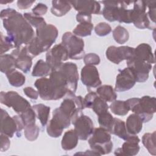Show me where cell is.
I'll use <instances>...</instances> for the list:
<instances>
[{
    "mask_svg": "<svg viewBox=\"0 0 156 156\" xmlns=\"http://www.w3.org/2000/svg\"><path fill=\"white\" fill-rule=\"evenodd\" d=\"M69 2L78 12H84L90 15H99L101 13V5L96 1H71Z\"/></svg>",
    "mask_w": 156,
    "mask_h": 156,
    "instance_id": "obj_18",
    "label": "cell"
},
{
    "mask_svg": "<svg viewBox=\"0 0 156 156\" xmlns=\"http://www.w3.org/2000/svg\"><path fill=\"white\" fill-rule=\"evenodd\" d=\"M88 143L91 149L99 155L108 154L113 149L111 133L101 127L94 129L88 140Z\"/></svg>",
    "mask_w": 156,
    "mask_h": 156,
    "instance_id": "obj_3",
    "label": "cell"
},
{
    "mask_svg": "<svg viewBox=\"0 0 156 156\" xmlns=\"http://www.w3.org/2000/svg\"><path fill=\"white\" fill-rule=\"evenodd\" d=\"M115 118L107 111L98 115V122L101 127L108 130L111 134Z\"/></svg>",
    "mask_w": 156,
    "mask_h": 156,
    "instance_id": "obj_35",
    "label": "cell"
},
{
    "mask_svg": "<svg viewBox=\"0 0 156 156\" xmlns=\"http://www.w3.org/2000/svg\"><path fill=\"white\" fill-rule=\"evenodd\" d=\"M134 49L135 48L127 46H110L106 50L105 54L110 62L119 64L124 60H128L132 58L134 55Z\"/></svg>",
    "mask_w": 156,
    "mask_h": 156,
    "instance_id": "obj_11",
    "label": "cell"
},
{
    "mask_svg": "<svg viewBox=\"0 0 156 156\" xmlns=\"http://www.w3.org/2000/svg\"><path fill=\"white\" fill-rule=\"evenodd\" d=\"M49 79L54 91L53 100L60 99L69 92L66 79L60 69L52 71Z\"/></svg>",
    "mask_w": 156,
    "mask_h": 156,
    "instance_id": "obj_9",
    "label": "cell"
},
{
    "mask_svg": "<svg viewBox=\"0 0 156 156\" xmlns=\"http://www.w3.org/2000/svg\"><path fill=\"white\" fill-rule=\"evenodd\" d=\"M79 137L74 129L66 131L62 139L61 145L63 149L65 151H70L74 149L77 144Z\"/></svg>",
    "mask_w": 156,
    "mask_h": 156,
    "instance_id": "obj_24",
    "label": "cell"
},
{
    "mask_svg": "<svg viewBox=\"0 0 156 156\" xmlns=\"http://www.w3.org/2000/svg\"><path fill=\"white\" fill-rule=\"evenodd\" d=\"M39 96L43 100L50 101L54 99V91L49 79L41 77L35 80L34 83Z\"/></svg>",
    "mask_w": 156,
    "mask_h": 156,
    "instance_id": "obj_20",
    "label": "cell"
},
{
    "mask_svg": "<svg viewBox=\"0 0 156 156\" xmlns=\"http://www.w3.org/2000/svg\"><path fill=\"white\" fill-rule=\"evenodd\" d=\"M47 11H48L47 5L43 3H38L35 7H34L32 9V13L39 16L46 14Z\"/></svg>",
    "mask_w": 156,
    "mask_h": 156,
    "instance_id": "obj_47",
    "label": "cell"
},
{
    "mask_svg": "<svg viewBox=\"0 0 156 156\" xmlns=\"http://www.w3.org/2000/svg\"><path fill=\"white\" fill-rule=\"evenodd\" d=\"M2 23L15 48L26 46L35 37L32 26L17 11L2 20Z\"/></svg>",
    "mask_w": 156,
    "mask_h": 156,
    "instance_id": "obj_1",
    "label": "cell"
},
{
    "mask_svg": "<svg viewBox=\"0 0 156 156\" xmlns=\"http://www.w3.org/2000/svg\"><path fill=\"white\" fill-rule=\"evenodd\" d=\"M97 94L105 102H113L116 100L117 94L111 85H104L98 87L96 90Z\"/></svg>",
    "mask_w": 156,
    "mask_h": 156,
    "instance_id": "obj_28",
    "label": "cell"
},
{
    "mask_svg": "<svg viewBox=\"0 0 156 156\" xmlns=\"http://www.w3.org/2000/svg\"><path fill=\"white\" fill-rule=\"evenodd\" d=\"M0 101L2 104L8 107H12L18 114L22 113L31 107L30 103L26 99L14 91H1Z\"/></svg>",
    "mask_w": 156,
    "mask_h": 156,
    "instance_id": "obj_6",
    "label": "cell"
},
{
    "mask_svg": "<svg viewBox=\"0 0 156 156\" xmlns=\"http://www.w3.org/2000/svg\"><path fill=\"white\" fill-rule=\"evenodd\" d=\"M132 9V23L138 29H155V25L152 24L146 12V4L144 1H133Z\"/></svg>",
    "mask_w": 156,
    "mask_h": 156,
    "instance_id": "obj_5",
    "label": "cell"
},
{
    "mask_svg": "<svg viewBox=\"0 0 156 156\" xmlns=\"http://www.w3.org/2000/svg\"><path fill=\"white\" fill-rule=\"evenodd\" d=\"M129 110L137 114L143 122H147L152 119L156 111L155 98L144 96L141 98H133L126 101Z\"/></svg>",
    "mask_w": 156,
    "mask_h": 156,
    "instance_id": "obj_2",
    "label": "cell"
},
{
    "mask_svg": "<svg viewBox=\"0 0 156 156\" xmlns=\"http://www.w3.org/2000/svg\"><path fill=\"white\" fill-rule=\"evenodd\" d=\"M109 108L113 114L119 116H124L127 115L130 110L126 101L121 100L113 101Z\"/></svg>",
    "mask_w": 156,
    "mask_h": 156,
    "instance_id": "obj_32",
    "label": "cell"
},
{
    "mask_svg": "<svg viewBox=\"0 0 156 156\" xmlns=\"http://www.w3.org/2000/svg\"><path fill=\"white\" fill-rule=\"evenodd\" d=\"M133 58L149 63H155V57L151 46L147 43H141L134 49Z\"/></svg>",
    "mask_w": 156,
    "mask_h": 156,
    "instance_id": "obj_21",
    "label": "cell"
},
{
    "mask_svg": "<svg viewBox=\"0 0 156 156\" xmlns=\"http://www.w3.org/2000/svg\"><path fill=\"white\" fill-rule=\"evenodd\" d=\"M102 3L104 5V7L102 10V15L104 17L110 22L117 21L119 1H102Z\"/></svg>",
    "mask_w": 156,
    "mask_h": 156,
    "instance_id": "obj_22",
    "label": "cell"
},
{
    "mask_svg": "<svg viewBox=\"0 0 156 156\" xmlns=\"http://www.w3.org/2000/svg\"><path fill=\"white\" fill-rule=\"evenodd\" d=\"M143 121L141 118L135 113L130 115L126 122L127 132L130 135H136L140 132L143 128Z\"/></svg>",
    "mask_w": 156,
    "mask_h": 156,
    "instance_id": "obj_23",
    "label": "cell"
},
{
    "mask_svg": "<svg viewBox=\"0 0 156 156\" xmlns=\"http://www.w3.org/2000/svg\"><path fill=\"white\" fill-rule=\"evenodd\" d=\"M20 115L23 118L25 124V126L28 124L35 123V119L37 116L34 110L32 107L28 108L25 112L20 114Z\"/></svg>",
    "mask_w": 156,
    "mask_h": 156,
    "instance_id": "obj_42",
    "label": "cell"
},
{
    "mask_svg": "<svg viewBox=\"0 0 156 156\" xmlns=\"http://www.w3.org/2000/svg\"><path fill=\"white\" fill-rule=\"evenodd\" d=\"M23 16L29 22V23L36 29L39 28L41 26L47 24L43 18L37 16L32 13H24Z\"/></svg>",
    "mask_w": 156,
    "mask_h": 156,
    "instance_id": "obj_41",
    "label": "cell"
},
{
    "mask_svg": "<svg viewBox=\"0 0 156 156\" xmlns=\"http://www.w3.org/2000/svg\"><path fill=\"white\" fill-rule=\"evenodd\" d=\"M93 24L91 23H79L73 30V34L77 37H87L91 34Z\"/></svg>",
    "mask_w": 156,
    "mask_h": 156,
    "instance_id": "obj_37",
    "label": "cell"
},
{
    "mask_svg": "<svg viewBox=\"0 0 156 156\" xmlns=\"http://www.w3.org/2000/svg\"><path fill=\"white\" fill-rule=\"evenodd\" d=\"M57 36L58 30L57 27L51 24H46L36 29V36L35 37L45 52L48 51L55 41Z\"/></svg>",
    "mask_w": 156,
    "mask_h": 156,
    "instance_id": "obj_7",
    "label": "cell"
},
{
    "mask_svg": "<svg viewBox=\"0 0 156 156\" xmlns=\"http://www.w3.org/2000/svg\"><path fill=\"white\" fill-rule=\"evenodd\" d=\"M13 2V1H5V2H2V1L0 2V3L1 4H6V3H10V2Z\"/></svg>",
    "mask_w": 156,
    "mask_h": 156,
    "instance_id": "obj_54",
    "label": "cell"
},
{
    "mask_svg": "<svg viewBox=\"0 0 156 156\" xmlns=\"http://www.w3.org/2000/svg\"><path fill=\"white\" fill-rule=\"evenodd\" d=\"M69 58L66 48L62 44H58L48 51L46 54V62L52 71L58 69L63 62Z\"/></svg>",
    "mask_w": 156,
    "mask_h": 156,
    "instance_id": "obj_8",
    "label": "cell"
},
{
    "mask_svg": "<svg viewBox=\"0 0 156 156\" xmlns=\"http://www.w3.org/2000/svg\"><path fill=\"white\" fill-rule=\"evenodd\" d=\"M16 10L13 9H12V8H7V9H3L2 10H1V14H0V16H1V20H4V18L10 16L13 13H14Z\"/></svg>",
    "mask_w": 156,
    "mask_h": 156,
    "instance_id": "obj_53",
    "label": "cell"
},
{
    "mask_svg": "<svg viewBox=\"0 0 156 156\" xmlns=\"http://www.w3.org/2000/svg\"><path fill=\"white\" fill-rule=\"evenodd\" d=\"M113 37L116 42L122 44L128 41L129 34L126 28L121 26H118L113 30Z\"/></svg>",
    "mask_w": 156,
    "mask_h": 156,
    "instance_id": "obj_38",
    "label": "cell"
},
{
    "mask_svg": "<svg viewBox=\"0 0 156 156\" xmlns=\"http://www.w3.org/2000/svg\"><path fill=\"white\" fill-rule=\"evenodd\" d=\"M60 69L65 75L67 81V88L69 92L75 93L77 88L79 73L77 65L73 62L63 63Z\"/></svg>",
    "mask_w": 156,
    "mask_h": 156,
    "instance_id": "obj_14",
    "label": "cell"
},
{
    "mask_svg": "<svg viewBox=\"0 0 156 156\" xmlns=\"http://www.w3.org/2000/svg\"><path fill=\"white\" fill-rule=\"evenodd\" d=\"M51 69L46 61L39 60L34 66L32 76L34 77H44L49 74Z\"/></svg>",
    "mask_w": 156,
    "mask_h": 156,
    "instance_id": "obj_30",
    "label": "cell"
},
{
    "mask_svg": "<svg viewBox=\"0 0 156 156\" xmlns=\"http://www.w3.org/2000/svg\"><path fill=\"white\" fill-rule=\"evenodd\" d=\"M112 31L111 26L105 22L98 23L94 27V32L97 35L104 37L108 35Z\"/></svg>",
    "mask_w": 156,
    "mask_h": 156,
    "instance_id": "obj_43",
    "label": "cell"
},
{
    "mask_svg": "<svg viewBox=\"0 0 156 156\" xmlns=\"http://www.w3.org/2000/svg\"><path fill=\"white\" fill-rule=\"evenodd\" d=\"M136 82V77L133 71L129 67H127L117 75L114 90L118 92L127 91L135 85Z\"/></svg>",
    "mask_w": 156,
    "mask_h": 156,
    "instance_id": "obj_12",
    "label": "cell"
},
{
    "mask_svg": "<svg viewBox=\"0 0 156 156\" xmlns=\"http://www.w3.org/2000/svg\"><path fill=\"white\" fill-rule=\"evenodd\" d=\"M127 67L134 73L138 82H144L149 77V73L152 69V64L136 59L133 57L127 60Z\"/></svg>",
    "mask_w": 156,
    "mask_h": 156,
    "instance_id": "obj_13",
    "label": "cell"
},
{
    "mask_svg": "<svg viewBox=\"0 0 156 156\" xmlns=\"http://www.w3.org/2000/svg\"><path fill=\"white\" fill-rule=\"evenodd\" d=\"M10 146V141L9 136L1 133V151L5 152L7 151Z\"/></svg>",
    "mask_w": 156,
    "mask_h": 156,
    "instance_id": "obj_49",
    "label": "cell"
},
{
    "mask_svg": "<svg viewBox=\"0 0 156 156\" xmlns=\"http://www.w3.org/2000/svg\"><path fill=\"white\" fill-rule=\"evenodd\" d=\"M71 9L69 1H52L51 13L56 16H62L65 15Z\"/></svg>",
    "mask_w": 156,
    "mask_h": 156,
    "instance_id": "obj_25",
    "label": "cell"
},
{
    "mask_svg": "<svg viewBox=\"0 0 156 156\" xmlns=\"http://www.w3.org/2000/svg\"><path fill=\"white\" fill-rule=\"evenodd\" d=\"M13 118H14L16 124V126H17V130H16V135L18 137H20L19 133L20 134L21 131L24 129L25 127V124L24 122L23 119V118H21V116L19 115H15L13 116ZM21 135V134H20Z\"/></svg>",
    "mask_w": 156,
    "mask_h": 156,
    "instance_id": "obj_50",
    "label": "cell"
},
{
    "mask_svg": "<svg viewBox=\"0 0 156 156\" xmlns=\"http://www.w3.org/2000/svg\"><path fill=\"white\" fill-rule=\"evenodd\" d=\"M23 91L24 93V94L29 97L30 99H37L38 98V91H36L35 90H34L33 88L30 87H26L23 89Z\"/></svg>",
    "mask_w": 156,
    "mask_h": 156,
    "instance_id": "obj_51",
    "label": "cell"
},
{
    "mask_svg": "<svg viewBox=\"0 0 156 156\" xmlns=\"http://www.w3.org/2000/svg\"><path fill=\"white\" fill-rule=\"evenodd\" d=\"M112 133L116 135L119 138L125 141L127 140L132 135L127 132L126 123L122 120L116 118H115L114 119V124L113 126Z\"/></svg>",
    "mask_w": 156,
    "mask_h": 156,
    "instance_id": "obj_26",
    "label": "cell"
},
{
    "mask_svg": "<svg viewBox=\"0 0 156 156\" xmlns=\"http://www.w3.org/2000/svg\"><path fill=\"white\" fill-rule=\"evenodd\" d=\"M90 108H92L94 112L98 116L107 112L109 108V106L107 102L104 101L97 94L91 101Z\"/></svg>",
    "mask_w": 156,
    "mask_h": 156,
    "instance_id": "obj_31",
    "label": "cell"
},
{
    "mask_svg": "<svg viewBox=\"0 0 156 156\" xmlns=\"http://www.w3.org/2000/svg\"><path fill=\"white\" fill-rule=\"evenodd\" d=\"M11 54L15 58L16 67L24 73L30 71L32 65V57L30 56L26 49V46L15 48Z\"/></svg>",
    "mask_w": 156,
    "mask_h": 156,
    "instance_id": "obj_16",
    "label": "cell"
},
{
    "mask_svg": "<svg viewBox=\"0 0 156 156\" xmlns=\"http://www.w3.org/2000/svg\"><path fill=\"white\" fill-rule=\"evenodd\" d=\"M17 126L13 117H10L6 110H1V133L4 134L10 138L13 136L16 132Z\"/></svg>",
    "mask_w": 156,
    "mask_h": 156,
    "instance_id": "obj_19",
    "label": "cell"
},
{
    "mask_svg": "<svg viewBox=\"0 0 156 156\" xmlns=\"http://www.w3.org/2000/svg\"><path fill=\"white\" fill-rule=\"evenodd\" d=\"M146 4L147 8L148 9V11L147 12L149 19L151 22L155 24V5L156 2L155 1H145Z\"/></svg>",
    "mask_w": 156,
    "mask_h": 156,
    "instance_id": "obj_46",
    "label": "cell"
},
{
    "mask_svg": "<svg viewBox=\"0 0 156 156\" xmlns=\"http://www.w3.org/2000/svg\"><path fill=\"white\" fill-rule=\"evenodd\" d=\"M80 79L87 88H96L101 85L98 69L94 65H85L81 69Z\"/></svg>",
    "mask_w": 156,
    "mask_h": 156,
    "instance_id": "obj_15",
    "label": "cell"
},
{
    "mask_svg": "<svg viewBox=\"0 0 156 156\" xmlns=\"http://www.w3.org/2000/svg\"><path fill=\"white\" fill-rule=\"evenodd\" d=\"M62 44L66 48L69 58L73 60H80L85 55L84 41L71 32L63 34Z\"/></svg>",
    "mask_w": 156,
    "mask_h": 156,
    "instance_id": "obj_4",
    "label": "cell"
},
{
    "mask_svg": "<svg viewBox=\"0 0 156 156\" xmlns=\"http://www.w3.org/2000/svg\"><path fill=\"white\" fill-rule=\"evenodd\" d=\"M37 118L40 120L42 126H45L48 121L50 113V107L46 106L43 104H35L32 106Z\"/></svg>",
    "mask_w": 156,
    "mask_h": 156,
    "instance_id": "obj_29",
    "label": "cell"
},
{
    "mask_svg": "<svg viewBox=\"0 0 156 156\" xmlns=\"http://www.w3.org/2000/svg\"><path fill=\"white\" fill-rule=\"evenodd\" d=\"M40 133V129L35 123L26 125L24 129V134L26 138L33 141L37 139Z\"/></svg>",
    "mask_w": 156,
    "mask_h": 156,
    "instance_id": "obj_40",
    "label": "cell"
},
{
    "mask_svg": "<svg viewBox=\"0 0 156 156\" xmlns=\"http://www.w3.org/2000/svg\"><path fill=\"white\" fill-rule=\"evenodd\" d=\"M100 61L99 56L95 53H89L83 57V62L86 65H97Z\"/></svg>",
    "mask_w": 156,
    "mask_h": 156,
    "instance_id": "obj_45",
    "label": "cell"
},
{
    "mask_svg": "<svg viewBox=\"0 0 156 156\" xmlns=\"http://www.w3.org/2000/svg\"><path fill=\"white\" fill-rule=\"evenodd\" d=\"M72 124L74 126V130L81 140H87L93 132L94 126L91 119L83 113L79 115Z\"/></svg>",
    "mask_w": 156,
    "mask_h": 156,
    "instance_id": "obj_10",
    "label": "cell"
},
{
    "mask_svg": "<svg viewBox=\"0 0 156 156\" xmlns=\"http://www.w3.org/2000/svg\"><path fill=\"white\" fill-rule=\"evenodd\" d=\"M142 143L144 147L147 149L149 152L155 155L156 146H155V132L152 133H146L142 137Z\"/></svg>",
    "mask_w": 156,
    "mask_h": 156,
    "instance_id": "obj_34",
    "label": "cell"
},
{
    "mask_svg": "<svg viewBox=\"0 0 156 156\" xmlns=\"http://www.w3.org/2000/svg\"><path fill=\"white\" fill-rule=\"evenodd\" d=\"M9 83L15 87H20L23 85L26 81V77L23 74L16 69L6 74Z\"/></svg>",
    "mask_w": 156,
    "mask_h": 156,
    "instance_id": "obj_33",
    "label": "cell"
},
{
    "mask_svg": "<svg viewBox=\"0 0 156 156\" xmlns=\"http://www.w3.org/2000/svg\"><path fill=\"white\" fill-rule=\"evenodd\" d=\"M91 15L84 12H78L76 15V20L81 23H91Z\"/></svg>",
    "mask_w": 156,
    "mask_h": 156,
    "instance_id": "obj_48",
    "label": "cell"
},
{
    "mask_svg": "<svg viewBox=\"0 0 156 156\" xmlns=\"http://www.w3.org/2000/svg\"><path fill=\"white\" fill-rule=\"evenodd\" d=\"M35 1L19 0L17 1V6L20 9H27L32 6Z\"/></svg>",
    "mask_w": 156,
    "mask_h": 156,
    "instance_id": "obj_52",
    "label": "cell"
},
{
    "mask_svg": "<svg viewBox=\"0 0 156 156\" xmlns=\"http://www.w3.org/2000/svg\"><path fill=\"white\" fill-rule=\"evenodd\" d=\"M13 48H15V46L12 40L8 36H4L3 34L1 32V55L4 54Z\"/></svg>",
    "mask_w": 156,
    "mask_h": 156,
    "instance_id": "obj_44",
    "label": "cell"
},
{
    "mask_svg": "<svg viewBox=\"0 0 156 156\" xmlns=\"http://www.w3.org/2000/svg\"><path fill=\"white\" fill-rule=\"evenodd\" d=\"M140 141V140L136 135H132L122 144L121 147H119L115 151V155L127 156L136 155L140 149L138 144Z\"/></svg>",
    "mask_w": 156,
    "mask_h": 156,
    "instance_id": "obj_17",
    "label": "cell"
},
{
    "mask_svg": "<svg viewBox=\"0 0 156 156\" xmlns=\"http://www.w3.org/2000/svg\"><path fill=\"white\" fill-rule=\"evenodd\" d=\"M63 129V127L59 122L52 118L47 125L46 132L51 137L57 138L62 134Z\"/></svg>",
    "mask_w": 156,
    "mask_h": 156,
    "instance_id": "obj_36",
    "label": "cell"
},
{
    "mask_svg": "<svg viewBox=\"0 0 156 156\" xmlns=\"http://www.w3.org/2000/svg\"><path fill=\"white\" fill-rule=\"evenodd\" d=\"M0 69L5 74L15 70L16 67L15 58L12 54H2L0 56Z\"/></svg>",
    "mask_w": 156,
    "mask_h": 156,
    "instance_id": "obj_27",
    "label": "cell"
},
{
    "mask_svg": "<svg viewBox=\"0 0 156 156\" xmlns=\"http://www.w3.org/2000/svg\"><path fill=\"white\" fill-rule=\"evenodd\" d=\"M52 118L59 122L64 129L68 127L71 122L70 118L63 113L60 108H55L52 112Z\"/></svg>",
    "mask_w": 156,
    "mask_h": 156,
    "instance_id": "obj_39",
    "label": "cell"
}]
</instances>
